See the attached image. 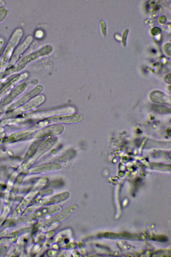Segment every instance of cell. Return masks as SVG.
Returning <instances> with one entry per match:
<instances>
[{
	"instance_id": "cell-1",
	"label": "cell",
	"mask_w": 171,
	"mask_h": 257,
	"mask_svg": "<svg viewBox=\"0 0 171 257\" xmlns=\"http://www.w3.org/2000/svg\"><path fill=\"white\" fill-rule=\"evenodd\" d=\"M84 116L81 114H73L71 115H65L53 117L43 119L39 122L34 128L33 130L35 131L39 129L42 128L52 124L59 123H80L83 121Z\"/></svg>"
},
{
	"instance_id": "cell-2",
	"label": "cell",
	"mask_w": 171,
	"mask_h": 257,
	"mask_svg": "<svg viewBox=\"0 0 171 257\" xmlns=\"http://www.w3.org/2000/svg\"><path fill=\"white\" fill-rule=\"evenodd\" d=\"M75 108L73 107L69 106L66 107L56 109L34 113L31 115L33 119H44L53 117L71 115L76 112Z\"/></svg>"
},
{
	"instance_id": "cell-3",
	"label": "cell",
	"mask_w": 171,
	"mask_h": 257,
	"mask_svg": "<svg viewBox=\"0 0 171 257\" xmlns=\"http://www.w3.org/2000/svg\"><path fill=\"white\" fill-rule=\"evenodd\" d=\"M64 126L60 124H55L47 126L43 128L37 135L38 137H42L58 135L64 131Z\"/></svg>"
},
{
	"instance_id": "cell-4",
	"label": "cell",
	"mask_w": 171,
	"mask_h": 257,
	"mask_svg": "<svg viewBox=\"0 0 171 257\" xmlns=\"http://www.w3.org/2000/svg\"><path fill=\"white\" fill-rule=\"evenodd\" d=\"M151 99L155 102L165 104H170L171 99L169 96L159 91H154L150 95Z\"/></svg>"
},
{
	"instance_id": "cell-5",
	"label": "cell",
	"mask_w": 171,
	"mask_h": 257,
	"mask_svg": "<svg viewBox=\"0 0 171 257\" xmlns=\"http://www.w3.org/2000/svg\"><path fill=\"white\" fill-rule=\"evenodd\" d=\"M155 109L157 110L158 112L160 113H168L169 112H170V109L169 108H167V107L164 106H162L161 105H157L154 107Z\"/></svg>"
},
{
	"instance_id": "cell-6",
	"label": "cell",
	"mask_w": 171,
	"mask_h": 257,
	"mask_svg": "<svg viewBox=\"0 0 171 257\" xmlns=\"http://www.w3.org/2000/svg\"><path fill=\"white\" fill-rule=\"evenodd\" d=\"M44 34V32L42 31L39 30L37 32L36 36H37L38 38H41L43 37Z\"/></svg>"
}]
</instances>
